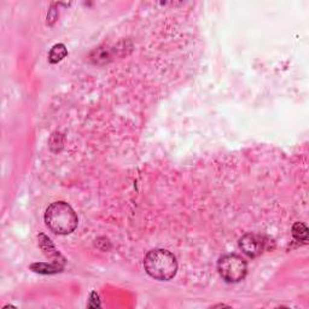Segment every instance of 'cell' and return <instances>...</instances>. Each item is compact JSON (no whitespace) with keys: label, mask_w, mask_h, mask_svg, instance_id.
<instances>
[{"label":"cell","mask_w":309,"mask_h":309,"mask_svg":"<svg viewBox=\"0 0 309 309\" xmlns=\"http://www.w3.org/2000/svg\"><path fill=\"white\" fill-rule=\"evenodd\" d=\"M292 237L296 242L298 243H307L308 242V229L303 222H295L292 226Z\"/></svg>","instance_id":"cell-7"},{"label":"cell","mask_w":309,"mask_h":309,"mask_svg":"<svg viewBox=\"0 0 309 309\" xmlns=\"http://www.w3.org/2000/svg\"><path fill=\"white\" fill-rule=\"evenodd\" d=\"M67 55H68V50L64 44H56L49 53V62L52 63V64H56V63L64 59Z\"/></svg>","instance_id":"cell-8"},{"label":"cell","mask_w":309,"mask_h":309,"mask_svg":"<svg viewBox=\"0 0 309 309\" xmlns=\"http://www.w3.org/2000/svg\"><path fill=\"white\" fill-rule=\"evenodd\" d=\"M217 270L227 283H239L247 277V261L237 254H227L219 258Z\"/></svg>","instance_id":"cell-3"},{"label":"cell","mask_w":309,"mask_h":309,"mask_svg":"<svg viewBox=\"0 0 309 309\" xmlns=\"http://www.w3.org/2000/svg\"><path fill=\"white\" fill-rule=\"evenodd\" d=\"M144 267L151 278L161 282H168L178 272V261L171 251L166 249H154L149 251L144 258Z\"/></svg>","instance_id":"cell-1"},{"label":"cell","mask_w":309,"mask_h":309,"mask_svg":"<svg viewBox=\"0 0 309 309\" xmlns=\"http://www.w3.org/2000/svg\"><path fill=\"white\" fill-rule=\"evenodd\" d=\"M88 307L91 308H97L100 307V300H99V296H98L97 292L93 291L91 293V297H90V302H88Z\"/></svg>","instance_id":"cell-9"},{"label":"cell","mask_w":309,"mask_h":309,"mask_svg":"<svg viewBox=\"0 0 309 309\" xmlns=\"http://www.w3.org/2000/svg\"><path fill=\"white\" fill-rule=\"evenodd\" d=\"M39 244L40 248L42 249V251L45 252V255L49 257H62L60 256L59 252L56 250L55 245L52 244L51 239L47 238L45 234H40L39 235Z\"/></svg>","instance_id":"cell-6"},{"label":"cell","mask_w":309,"mask_h":309,"mask_svg":"<svg viewBox=\"0 0 309 309\" xmlns=\"http://www.w3.org/2000/svg\"><path fill=\"white\" fill-rule=\"evenodd\" d=\"M34 272L40 273V274H53V273L62 272L63 265H58L57 262L55 263H33L30 266Z\"/></svg>","instance_id":"cell-5"},{"label":"cell","mask_w":309,"mask_h":309,"mask_svg":"<svg viewBox=\"0 0 309 309\" xmlns=\"http://www.w3.org/2000/svg\"><path fill=\"white\" fill-rule=\"evenodd\" d=\"M77 215L65 202H55L45 212V224L56 234H70L77 227Z\"/></svg>","instance_id":"cell-2"},{"label":"cell","mask_w":309,"mask_h":309,"mask_svg":"<svg viewBox=\"0 0 309 309\" xmlns=\"http://www.w3.org/2000/svg\"><path fill=\"white\" fill-rule=\"evenodd\" d=\"M267 247V242L263 235L256 233H245L239 239V248L247 256L254 258L260 256Z\"/></svg>","instance_id":"cell-4"}]
</instances>
